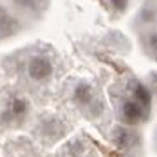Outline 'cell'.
Masks as SVG:
<instances>
[{
	"instance_id": "6da1fadb",
	"label": "cell",
	"mask_w": 157,
	"mask_h": 157,
	"mask_svg": "<svg viewBox=\"0 0 157 157\" xmlns=\"http://www.w3.org/2000/svg\"><path fill=\"white\" fill-rule=\"evenodd\" d=\"M20 53V81L25 88H48L57 78L58 58L48 46H32Z\"/></svg>"
},
{
	"instance_id": "7a4b0ae2",
	"label": "cell",
	"mask_w": 157,
	"mask_h": 157,
	"mask_svg": "<svg viewBox=\"0 0 157 157\" xmlns=\"http://www.w3.org/2000/svg\"><path fill=\"white\" fill-rule=\"evenodd\" d=\"M30 115V101L18 90H4L0 94V125L14 129L25 124Z\"/></svg>"
},
{
	"instance_id": "3957f363",
	"label": "cell",
	"mask_w": 157,
	"mask_h": 157,
	"mask_svg": "<svg viewBox=\"0 0 157 157\" xmlns=\"http://www.w3.org/2000/svg\"><path fill=\"white\" fill-rule=\"evenodd\" d=\"M67 94L72 104L88 118H95L97 115L102 113V97L92 81L72 79L67 85Z\"/></svg>"
},
{
	"instance_id": "277c9868",
	"label": "cell",
	"mask_w": 157,
	"mask_h": 157,
	"mask_svg": "<svg viewBox=\"0 0 157 157\" xmlns=\"http://www.w3.org/2000/svg\"><path fill=\"white\" fill-rule=\"evenodd\" d=\"M117 115H118L120 122L125 125H140L148 120L150 108L145 106L138 99H134L129 92H125V95L117 104Z\"/></svg>"
},
{
	"instance_id": "5b68a950",
	"label": "cell",
	"mask_w": 157,
	"mask_h": 157,
	"mask_svg": "<svg viewBox=\"0 0 157 157\" xmlns=\"http://www.w3.org/2000/svg\"><path fill=\"white\" fill-rule=\"evenodd\" d=\"M37 124H39L37 125V134H39V138L46 145H51V143H55L57 140H60L67 132V129H69L67 122L64 118L55 117V115H44Z\"/></svg>"
},
{
	"instance_id": "8992f818",
	"label": "cell",
	"mask_w": 157,
	"mask_h": 157,
	"mask_svg": "<svg viewBox=\"0 0 157 157\" xmlns=\"http://www.w3.org/2000/svg\"><path fill=\"white\" fill-rule=\"evenodd\" d=\"M60 152H62L60 157H92V154H90L92 150H88V145L81 138H74Z\"/></svg>"
},
{
	"instance_id": "52a82bcc",
	"label": "cell",
	"mask_w": 157,
	"mask_h": 157,
	"mask_svg": "<svg viewBox=\"0 0 157 157\" xmlns=\"http://www.w3.org/2000/svg\"><path fill=\"white\" fill-rule=\"evenodd\" d=\"M141 43H143L145 51H147L152 58L157 60V30H148L147 34H143Z\"/></svg>"
},
{
	"instance_id": "ba28073f",
	"label": "cell",
	"mask_w": 157,
	"mask_h": 157,
	"mask_svg": "<svg viewBox=\"0 0 157 157\" xmlns=\"http://www.w3.org/2000/svg\"><path fill=\"white\" fill-rule=\"evenodd\" d=\"M14 25L16 23H14V20L11 18V14L7 13V9H4L2 6H0V37L13 34V32L16 30Z\"/></svg>"
},
{
	"instance_id": "9c48e42d",
	"label": "cell",
	"mask_w": 157,
	"mask_h": 157,
	"mask_svg": "<svg viewBox=\"0 0 157 157\" xmlns=\"http://www.w3.org/2000/svg\"><path fill=\"white\" fill-rule=\"evenodd\" d=\"M109 6H111V11L113 13L122 16L129 7V0H109Z\"/></svg>"
},
{
	"instance_id": "30bf717a",
	"label": "cell",
	"mask_w": 157,
	"mask_h": 157,
	"mask_svg": "<svg viewBox=\"0 0 157 157\" xmlns=\"http://www.w3.org/2000/svg\"><path fill=\"white\" fill-rule=\"evenodd\" d=\"M155 145H157V134H155Z\"/></svg>"
}]
</instances>
